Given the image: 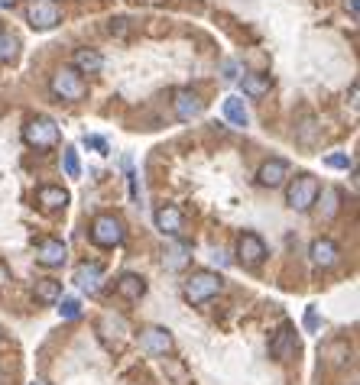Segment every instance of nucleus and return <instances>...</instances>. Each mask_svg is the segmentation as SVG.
Returning <instances> with one entry per match:
<instances>
[{"instance_id":"9","label":"nucleus","mask_w":360,"mask_h":385,"mask_svg":"<svg viewBox=\"0 0 360 385\" xmlns=\"http://www.w3.org/2000/svg\"><path fill=\"white\" fill-rule=\"evenodd\" d=\"M140 344H143V350L149 353V356H169L172 353V334L166 327H146L140 334Z\"/></svg>"},{"instance_id":"28","label":"nucleus","mask_w":360,"mask_h":385,"mask_svg":"<svg viewBox=\"0 0 360 385\" xmlns=\"http://www.w3.org/2000/svg\"><path fill=\"white\" fill-rule=\"evenodd\" d=\"M325 165L328 168H347L351 165V159H347L344 153H334V155H325Z\"/></svg>"},{"instance_id":"14","label":"nucleus","mask_w":360,"mask_h":385,"mask_svg":"<svg viewBox=\"0 0 360 385\" xmlns=\"http://www.w3.org/2000/svg\"><path fill=\"white\" fill-rule=\"evenodd\" d=\"M156 230L163 233V237H179V230H182V210L172 207V204H163V207L156 210Z\"/></svg>"},{"instance_id":"8","label":"nucleus","mask_w":360,"mask_h":385,"mask_svg":"<svg viewBox=\"0 0 360 385\" xmlns=\"http://www.w3.org/2000/svg\"><path fill=\"white\" fill-rule=\"evenodd\" d=\"M237 260L244 262V266H260L263 260H266V243H263L256 233H240L237 240Z\"/></svg>"},{"instance_id":"29","label":"nucleus","mask_w":360,"mask_h":385,"mask_svg":"<svg viewBox=\"0 0 360 385\" xmlns=\"http://www.w3.org/2000/svg\"><path fill=\"white\" fill-rule=\"evenodd\" d=\"M127 20H124V16H120V20H111V26H107V33L111 36H127Z\"/></svg>"},{"instance_id":"35","label":"nucleus","mask_w":360,"mask_h":385,"mask_svg":"<svg viewBox=\"0 0 360 385\" xmlns=\"http://www.w3.org/2000/svg\"><path fill=\"white\" fill-rule=\"evenodd\" d=\"M16 0H0V7H14Z\"/></svg>"},{"instance_id":"4","label":"nucleus","mask_w":360,"mask_h":385,"mask_svg":"<svg viewBox=\"0 0 360 385\" xmlns=\"http://www.w3.org/2000/svg\"><path fill=\"white\" fill-rule=\"evenodd\" d=\"M85 78L78 75L75 68H59L56 75H52V94L62 101H81L85 98Z\"/></svg>"},{"instance_id":"23","label":"nucleus","mask_w":360,"mask_h":385,"mask_svg":"<svg viewBox=\"0 0 360 385\" xmlns=\"http://www.w3.org/2000/svg\"><path fill=\"white\" fill-rule=\"evenodd\" d=\"M111 330H117V344H124V337H127V321L117 314H107L104 321H101V334H104L107 344H114V334Z\"/></svg>"},{"instance_id":"5","label":"nucleus","mask_w":360,"mask_h":385,"mask_svg":"<svg viewBox=\"0 0 360 385\" xmlns=\"http://www.w3.org/2000/svg\"><path fill=\"white\" fill-rule=\"evenodd\" d=\"M91 243L94 246H104V250L120 246V243H124V224H120L114 214H101V217H94V224H91Z\"/></svg>"},{"instance_id":"19","label":"nucleus","mask_w":360,"mask_h":385,"mask_svg":"<svg viewBox=\"0 0 360 385\" xmlns=\"http://www.w3.org/2000/svg\"><path fill=\"white\" fill-rule=\"evenodd\" d=\"M36 201L43 204L46 210H59L69 204V191L59 188V185H43V188L36 191Z\"/></svg>"},{"instance_id":"21","label":"nucleus","mask_w":360,"mask_h":385,"mask_svg":"<svg viewBox=\"0 0 360 385\" xmlns=\"http://www.w3.org/2000/svg\"><path fill=\"white\" fill-rule=\"evenodd\" d=\"M240 88H244L247 98H263V94L269 91V75H254V71H250V75L240 78Z\"/></svg>"},{"instance_id":"32","label":"nucleus","mask_w":360,"mask_h":385,"mask_svg":"<svg viewBox=\"0 0 360 385\" xmlns=\"http://www.w3.org/2000/svg\"><path fill=\"white\" fill-rule=\"evenodd\" d=\"M224 78H231V81L237 78V65L234 62H224Z\"/></svg>"},{"instance_id":"36","label":"nucleus","mask_w":360,"mask_h":385,"mask_svg":"<svg viewBox=\"0 0 360 385\" xmlns=\"http://www.w3.org/2000/svg\"><path fill=\"white\" fill-rule=\"evenodd\" d=\"M33 385H39V382H33Z\"/></svg>"},{"instance_id":"2","label":"nucleus","mask_w":360,"mask_h":385,"mask_svg":"<svg viewBox=\"0 0 360 385\" xmlns=\"http://www.w3.org/2000/svg\"><path fill=\"white\" fill-rule=\"evenodd\" d=\"M23 140L36 149H49L59 143V123L49 117H29L23 126Z\"/></svg>"},{"instance_id":"30","label":"nucleus","mask_w":360,"mask_h":385,"mask_svg":"<svg viewBox=\"0 0 360 385\" xmlns=\"http://www.w3.org/2000/svg\"><path fill=\"white\" fill-rule=\"evenodd\" d=\"M85 146H94V149H101V153H107V143L101 140V136H85Z\"/></svg>"},{"instance_id":"11","label":"nucleus","mask_w":360,"mask_h":385,"mask_svg":"<svg viewBox=\"0 0 360 385\" xmlns=\"http://www.w3.org/2000/svg\"><path fill=\"white\" fill-rule=\"evenodd\" d=\"M286 178H289V162H283V159L263 162L260 172H256V182H260L263 188H279Z\"/></svg>"},{"instance_id":"31","label":"nucleus","mask_w":360,"mask_h":385,"mask_svg":"<svg viewBox=\"0 0 360 385\" xmlns=\"http://www.w3.org/2000/svg\"><path fill=\"white\" fill-rule=\"evenodd\" d=\"M305 327H309V330H315V327H318V314H315V308H309V314H305Z\"/></svg>"},{"instance_id":"16","label":"nucleus","mask_w":360,"mask_h":385,"mask_svg":"<svg viewBox=\"0 0 360 385\" xmlns=\"http://www.w3.org/2000/svg\"><path fill=\"white\" fill-rule=\"evenodd\" d=\"M71 68H75L78 75H98V71L104 68V58H101L98 49H75Z\"/></svg>"},{"instance_id":"6","label":"nucleus","mask_w":360,"mask_h":385,"mask_svg":"<svg viewBox=\"0 0 360 385\" xmlns=\"http://www.w3.org/2000/svg\"><path fill=\"white\" fill-rule=\"evenodd\" d=\"M26 20L33 29H52L62 20V10H59L56 0H33L26 7Z\"/></svg>"},{"instance_id":"25","label":"nucleus","mask_w":360,"mask_h":385,"mask_svg":"<svg viewBox=\"0 0 360 385\" xmlns=\"http://www.w3.org/2000/svg\"><path fill=\"white\" fill-rule=\"evenodd\" d=\"M338 201H341V191H334V188H328V191H321V204H325V220H331L334 214H338Z\"/></svg>"},{"instance_id":"1","label":"nucleus","mask_w":360,"mask_h":385,"mask_svg":"<svg viewBox=\"0 0 360 385\" xmlns=\"http://www.w3.org/2000/svg\"><path fill=\"white\" fill-rule=\"evenodd\" d=\"M221 288H224V279L211 269H201V272H191V279L185 282V298L191 304H208Z\"/></svg>"},{"instance_id":"34","label":"nucleus","mask_w":360,"mask_h":385,"mask_svg":"<svg viewBox=\"0 0 360 385\" xmlns=\"http://www.w3.org/2000/svg\"><path fill=\"white\" fill-rule=\"evenodd\" d=\"M136 4H149V7H156V4H166V0H136Z\"/></svg>"},{"instance_id":"24","label":"nucleus","mask_w":360,"mask_h":385,"mask_svg":"<svg viewBox=\"0 0 360 385\" xmlns=\"http://www.w3.org/2000/svg\"><path fill=\"white\" fill-rule=\"evenodd\" d=\"M16 49H20V42H16V36L0 33V65L14 62V58H16Z\"/></svg>"},{"instance_id":"13","label":"nucleus","mask_w":360,"mask_h":385,"mask_svg":"<svg viewBox=\"0 0 360 385\" xmlns=\"http://www.w3.org/2000/svg\"><path fill=\"white\" fill-rule=\"evenodd\" d=\"M309 256H311V262H315V266H321V269H331L334 262H338L341 250H338V243H334V240L321 237V240H315V243H311Z\"/></svg>"},{"instance_id":"17","label":"nucleus","mask_w":360,"mask_h":385,"mask_svg":"<svg viewBox=\"0 0 360 385\" xmlns=\"http://www.w3.org/2000/svg\"><path fill=\"white\" fill-rule=\"evenodd\" d=\"M101 279H104V272H101L98 262H81V266L75 269V285L81 288V292H88V294L98 292Z\"/></svg>"},{"instance_id":"22","label":"nucleus","mask_w":360,"mask_h":385,"mask_svg":"<svg viewBox=\"0 0 360 385\" xmlns=\"http://www.w3.org/2000/svg\"><path fill=\"white\" fill-rule=\"evenodd\" d=\"M224 117L231 120L234 126H247L250 123V113H247V107H244V101L240 98H224Z\"/></svg>"},{"instance_id":"27","label":"nucleus","mask_w":360,"mask_h":385,"mask_svg":"<svg viewBox=\"0 0 360 385\" xmlns=\"http://www.w3.org/2000/svg\"><path fill=\"white\" fill-rule=\"evenodd\" d=\"M59 314L65 317V321H75L78 314H81V304H78V298H59Z\"/></svg>"},{"instance_id":"15","label":"nucleus","mask_w":360,"mask_h":385,"mask_svg":"<svg viewBox=\"0 0 360 385\" xmlns=\"http://www.w3.org/2000/svg\"><path fill=\"white\" fill-rule=\"evenodd\" d=\"M65 256H69V250L62 240H43L36 246V262H43V266H62Z\"/></svg>"},{"instance_id":"12","label":"nucleus","mask_w":360,"mask_h":385,"mask_svg":"<svg viewBox=\"0 0 360 385\" xmlns=\"http://www.w3.org/2000/svg\"><path fill=\"white\" fill-rule=\"evenodd\" d=\"M172 104H176V117L185 120V123H189V120H195V117H201V111H205V104L198 101V94L189 91V88H179Z\"/></svg>"},{"instance_id":"18","label":"nucleus","mask_w":360,"mask_h":385,"mask_svg":"<svg viewBox=\"0 0 360 385\" xmlns=\"http://www.w3.org/2000/svg\"><path fill=\"white\" fill-rule=\"evenodd\" d=\"M114 292L120 294V298H127V302H140L143 294H146V282L140 279V275L127 272V275H120L117 285H114Z\"/></svg>"},{"instance_id":"10","label":"nucleus","mask_w":360,"mask_h":385,"mask_svg":"<svg viewBox=\"0 0 360 385\" xmlns=\"http://www.w3.org/2000/svg\"><path fill=\"white\" fill-rule=\"evenodd\" d=\"M189 262H191V246L172 237L169 243H166V250H163V266L169 269V272H182Z\"/></svg>"},{"instance_id":"33","label":"nucleus","mask_w":360,"mask_h":385,"mask_svg":"<svg viewBox=\"0 0 360 385\" xmlns=\"http://www.w3.org/2000/svg\"><path fill=\"white\" fill-rule=\"evenodd\" d=\"M347 7H351V16L357 20V0H347Z\"/></svg>"},{"instance_id":"20","label":"nucleus","mask_w":360,"mask_h":385,"mask_svg":"<svg viewBox=\"0 0 360 385\" xmlns=\"http://www.w3.org/2000/svg\"><path fill=\"white\" fill-rule=\"evenodd\" d=\"M59 298H62V282H56V279H39L36 282V302L56 304Z\"/></svg>"},{"instance_id":"26","label":"nucleus","mask_w":360,"mask_h":385,"mask_svg":"<svg viewBox=\"0 0 360 385\" xmlns=\"http://www.w3.org/2000/svg\"><path fill=\"white\" fill-rule=\"evenodd\" d=\"M62 168H65V175H69V178H78V175H81V165H78V153H75L71 146L62 153Z\"/></svg>"},{"instance_id":"3","label":"nucleus","mask_w":360,"mask_h":385,"mask_svg":"<svg viewBox=\"0 0 360 385\" xmlns=\"http://www.w3.org/2000/svg\"><path fill=\"white\" fill-rule=\"evenodd\" d=\"M286 201H289L292 210H309L311 204L318 201V178L315 175H299L289 182V191H286Z\"/></svg>"},{"instance_id":"7","label":"nucleus","mask_w":360,"mask_h":385,"mask_svg":"<svg viewBox=\"0 0 360 385\" xmlns=\"http://www.w3.org/2000/svg\"><path fill=\"white\" fill-rule=\"evenodd\" d=\"M296 327L292 324H283V327L276 330V337L269 340V356L279 359V363H289L296 356Z\"/></svg>"}]
</instances>
